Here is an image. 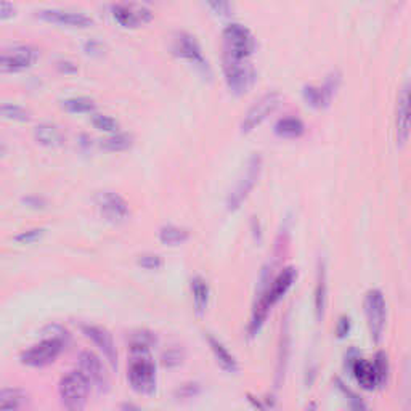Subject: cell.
Wrapping results in <instances>:
<instances>
[{
  "label": "cell",
  "instance_id": "cell-1",
  "mask_svg": "<svg viewBox=\"0 0 411 411\" xmlns=\"http://www.w3.org/2000/svg\"><path fill=\"white\" fill-rule=\"evenodd\" d=\"M132 362L128 366V382L138 394L150 395L156 389V370L150 357V349H131Z\"/></svg>",
  "mask_w": 411,
  "mask_h": 411
},
{
  "label": "cell",
  "instance_id": "cell-2",
  "mask_svg": "<svg viewBox=\"0 0 411 411\" xmlns=\"http://www.w3.org/2000/svg\"><path fill=\"white\" fill-rule=\"evenodd\" d=\"M90 384L86 377L82 376L81 371L68 372L66 376L61 377L58 384V394L64 408L68 410H82L86 407L88 398Z\"/></svg>",
  "mask_w": 411,
  "mask_h": 411
},
{
  "label": "cell",
  "instance_id": "cell-3",
  "mask_svg": "<svg viewBox=\"0 0 411 411\" xmlns=\"http://www.w3.org/2000/svg\"><path fill=\"white\" fill-rule=\"evenodd\" d=\"M262 156L259 153H254L253 156L248 159V164L244 167L243 176L238 180V183L235 185V188L230 191V195L227 198V209L228 210H236L241 208V204L246 201V198L249 196V193L253 191V188L257 183V180L260 177L262 172Z\"/></svg>",
  "mask_w": 411,
  "mask_h": 411
},
{
  "label": "cell",
  "instance_id": "cell-4",
  "mask_svg": "<svg viewBox=\"0 0 411 411\" xmlns=\"http://www.w3.org/2000/svg\"><path fill=\"white\" fill-rule=\"evenodd\" d=\"M223 74L230 92L235 95L248 93L255 82V71L248 60L223 56Z\"/></svg>",
  "mask_w": 411,
  "mask_h": 411
},
{
  "label": "cell",
  "instance_id": "cell-5",
  "mask_svg": "<svg viewBox=\"0 0 411 411\" xmlns=\"http://www.w3.org/2000/svg\"><path fill=\"white\" fill-rule=\"evenodd\" d=\"M223 56L235 58V60H248L255 50L254 36L243 24H230L223 31Z\"/></svg>",
  "mask_w": 411,
  "mask_h": 411
},
{
  "label": "cell",
  "instance_id": "cell-6",
  "mask_svg": "<svg viewBox=\"0 0 411 411\" xmlns=\"http://www.w3.org/2000/svg\"><path fill=\"white\" fill-rule=\"evenodd\" d=\"M365 313L368 320L370 334L375 342L382 339L385 328V318H387V305H385L384 294L379 289H371L365 298Z\"/></svg>",
  "mask_w": 411,
  "mask_h": 411
},
{
  "label": "cell",
  "instance_id": "cell-7",
  "mask_svg": "<svg viewBox=\"0 0 411 411\" xmlns=\"http://www.w3.org/2000/svg\"><path fill=\"white\" fill-rule=\"evenodd\" d=\"M283 101V96L280 92H268L262 95L253 106L248 109L246 116L241 122V132L249 133L254 128L259 127L263 121H265L270 114H273L276 109L280 108Z\"/></svg>",
  "mask_w": 411,
  "mask_h": 411
},
{
  "label": "cell",
  "instance_id": "cell-8",
  "mask_svg": "<svg viewBox=\"0 0 411 411\" xmlns=\"http://www.w3.org/2000/svg\"><path fill=\"white\" fill-rule=\"evenodd\" d=\"M66 342L56 338H45L42 342L32 345L29 350L23 352L21 363L28 366H34V368H41V366H47L54 363L60 355L63 347Z\"/></svg>",
  "mask_w": 411,
  "mask_h": 411
},
{
  "label": "cell",
  "instance_id": "cell-9",
  "mask_svg": "<svg viewBox=\"0 0 411 411\" xmlns=\"http://www.w3.org/2000/svg\"><path fill=\"white\" fill-rule=\"evenodd\" d=\"M96 206L103 215L106 217V220L113 223H121L126 222L128 215H131V209H128V204L126 203V199L119 196L118 193L114 191H101L95 198Z\"/></svg>",
  "mask_w": 411,
  "mask_h": 411
},
{
  "label": "cell",
  "instance_id": "cell-10",
  "mask_svg": "<svg viewBox=\"0 0 411 411\" xmlns=\"http://www.w3.org/2000/svg\"><path fill=\"white\" fill-rule=\"evenodd\" d=\"M79 371L82 376L87 379L90 385H93L98 390L106 389L109 385V377L105 365L101 360L95 355L93 352L86 350L79 355Z\"/></svg>",
  "mask_w": 411,
  "mask_h": 411
},
{
  "label": "cell",
  "instance_id": "cell-11",
  "mask_svg": "<svg viewBox=\"0 0 411 411\" xmlns=\"http://www.w3.org/2000/svg\"><path fill=\"white\" fill-rule=\"evenodd\" d=\"M172 51L173 55L182 58V60L195 64V66L201 69H208V61L204 60L201 47L195 41V37L186 34V32H180V34L173 37Z\"/></svg>",
  "mask_w": 411,
  "mask_h": 411
},
{
  "label": "cell",
  "instance_id": "cell-12",
  "mask_svg": "<svg viewBox=\"0 0 411 411\" xmlns=\"http://www.w3.org/2000/svg\"><path fill=\"white\" fill-rule=\"evenodd\" d=\"M113 16L116 23L121 24L122 28H140L153 19V13L143 6L131 5V4H118L113 6Z\"/></svg>",
  "mask_w": 411,
  "mask_h": 411
},
{
  "label": "cell",
  "instance_id": "cell-13",
  "mask_svg": "<svg viewBox=\"0 0 411 411\" xmlns=\"http://www.w3.org/2000/svg\"><path fill=\"white\" fill-rule=\"evenodd\" d=\"M37 16L42 21H47L51 24H60L66 26V28H79L87 29L90 26H93V19L83 15V13L77 11H68V10H41L37 11Z\"/></svg>",
  "mask_w": 411,
  "mask_h": 411
},
{
  "label": "cell",
  "instance_id": "cell-14",
  "mask_svg": "<svg viewBox=\"0 0 411 411\" xmlns=\"http://www.w3.org/2000/svg\"><path fill=\"white\" fill-rule=\"evenodd\" d=\"M395 135L397 143L403 146L410 138V86L405 83L397 96L395 113Z\"/></svg>",
  "mask_w": 411,
  "mask_h": 411
},
{
  "label": "cell",
  "instance_id": "cell-15",
  "mask_svg": "<svg viewBox=\"0 0 411 411\" xmlns=\"http://www.w3.org/2000/svg\"><path fill=\"white\" fill-rule=\"evenodd\" d=\"M83 334L93 340V344L103 352V355L109 362L113 368H118V350H116L113 336L108 330L101 326H82Z\"/></svg>",
  "mask_w": 411,
  "mask_h": 411
},
{
  "label": "cell",
  "instance_id": "cell-16",
  "mask_svg": "<svg viewBox=\"0 0 411 411\" xmlns=\"http://www.w3.org/2000/svg\"><path fill=\"white\" fill-rule=\"evenodd\" d=\"M36 61V51L29 47H18L9 54H0V71L16 73L31 68Z\"/></svg>",
  "mask_w": 411,
  "mask_h": 411
},
{
  "label": "cell",
  "instance_id": "cell-17",
  "mask_svg": "<svg viewBox=\"0 0 411 411\" xmlns=\"http://www.w3.org/2000/svg\"><path fill=\"white\" fill-rule=\"evenodd\" d=\"M350 370L353 377L357 379V382L366 390H372L376 389L377 385H382V381L377 375L375 363L368 362V360H363L360 357L353 358L350 363Z\"/></svg>",
  "mask_w": 411,
  "mask_h": 411
},
{
  "label": "cell",
  "instance_id": "cell-18",
  "mask_svg": "<svg viewBox=\"0 0 411 411\" xmlns=\"http://www.w3.org/2000/svg\"><path fill=\"white\" fill-rule=\"evenodd\" d=\"M338 86H339V77L336 76V79L330 77L323 87H313V86L305 87L304 98L307 101V105H310L313 108H323L326 105H330Z\"/></svg>",
  "mask_w": 411,
  "mask_h": 411
},
{
  "label": "cell",
  "instance_id": "cell-19",
  "mask_svg": "<svg viewBox=\"0 0 411 411\" xmlns=\"http://www.w3.org/2000/svg\"><path fill=\"white\" fill-rule=\"evenodd\" d=\"M295 276H298V273H295V270H294L293 267L285 268V270H283V272L273 280L272 286H270V288L267 289L265 294H263V298H265V299L270 302V304L275 305L276 302L285 298V294L289 291V288L293 286Z\"/></svg>",
  "mask_w": 411,
  "mask_h": 411
},
{
  "label": "cell",
  "instance_id": "cell-20",
  "mask_svg": "<svg viewBox=\"0 0 411 411\" xmlns=\"http://www.w3.org/2000/svg\"><path fill=\"white\" fill-rule=\"evenodd\" d=\"M34 138L39 145L47 148H60L66 141V137L60 127L54 124H41L34 128Z\"/></svg>",
  "mask_w": 411,
  "mask_h": 411
},
{
  "label": "cell",
  "instance_id": "cell-21",
  "mask_svg": "<svg viewBox=\"0 0 411 411\" xmlns=\"http://www.w3.org/2000/svg\"><path fill=\"white\" fill-rule=\"evenodd\" d=\"M208 342H209L212 353H214L217 363L220 365L225 371L236 372L238 370H240L236 358L231 355V353L227 350V347H225L220 342V340H217L214 336H210V334H208Z\"/></svg>",
  "mask_w": 411,
  "mask_h": 411
},
{
  "label": "cell",
  "instance_id": "cell-22",
  "mask_svg": "<svg viewBox=\"0 0 411 411\" xmlns=\"http://www.w3.org/2000/svg\"><path fill=\"white\" fill-rule=\"evenodd\" d=\"M28 405V394L21 389H2L0 390V411L21 410Z\"/></svg>",
  "mask_w": 411,
  "mask_h": 411
},
{
  "label": "cell",
  "instance_id": "cell-23",
  "mask_svg": "<svg viewBox=\"0 0 411 411\" xmlns=\"http://www.w3.org/2000/svg\"><path fill=\"white\" fill-rule=\"evenodd\" d=\"M275 132L283 138H299L305 132V126L298 118H285L276 122Z\"/></svg>",
  "mask_w": 411,
  "mask_h": 411
},
{
  "label": "cell",
  "instance_id": "cell-24",
  "mask_svg": "<svg viewBox=\"0 0 411 411\" xmlns=\"http://www.w3.org/2000/svg\"><path fill=\"white\" fill-rule=\"evenodd\" d=\"M191 293H193V304L198 315H203L209 304V286L203 278L196 276L191 281Z\"/></svg>",
  "mask_w": 411,
  "mask_h": 411
},
{
  "label": "cell",
  "instance_id": "cell-25",
  "mask_svg": "<svg viewBox=\"0 0 411 411\" xmlns=\"http://www.w3.org/2000/svg\"><path fill=\"white\" fill-rule=\"evenodd\" d=\"M272 304L263 298L259 299V302H257L255 307H254V312H253V317H250V323H249V334L250 336H255L257 333L260 331V328L263 326V323H265V320L268 317V313L270 310H272Z\"/></svg>",
  "mask_w": 411,
  "mask_h": 411
},
{
  "label": "cell",
  "instance_id": "cell-26",
  "mask_svg": "<svg viewBox=\"0 0 411 411\" xmlns=\"http://www.w3.org/2000/svg\"><path fill=\"white\" fill-rule=\"evenodd\" d=\"M133 145V137L131 133H118L114 132L111 137L101 140V150L109 153H121L126 150H131Z\"/></svg>",
  "mask_w": 411,
  "mask_h": 411
},
{
  "label": "cell",
  "instance_id": "cell-27",
  "mask_svg": "<svg viewBox=\"0 0 411 411\" xmlns=\"http://www.w3.org/2000/svg\"><path fill=\"white\" fill-rule=\"evenodd\" d=\"M328 285H326V272L321 267L318 272V281L317 288H315V310H317L318 321L323 320L325 310H326V298H328Z\"/></svg>",
  "mask_w": 411,
  "mask_h": 411
},
{
  "label": "cell",
  "instance_id": "cell-28",
  "mask_svg": "<svg viewBox=\"0 0 411 411\" xmlns=\"http://www.w3.org/2000/svg\"><path fill=\"white\" fill-rule=\"evenodd\" d=\"M190 238V231L180 227H173V225H169V227L161 228L159 231V240L163 244H167V246H177V244H182Z\"/></svg>",
  "mask_w": 411,
  "mask_h": 411
},
{
  "label": "cell",
  "instance_id": "cell-29",
  "mask_svg": "<svg viewBox=\"0 0 411 411\" xmlns=\"http://www.w3.org/2000/svg\"><path fill=\"white\" fill-rule=\"evenodd\" d=\"M68 113L74 114H86L95 111V101L92 98H86V96H77V98H68L63 101L61 105Z\"/></svg>",
  "mask_w": 411,
  "mask_h": 411
},
{
  "label": "cell",
  "instance_id": "cell-30",
  "mask_svg": "<svg viewBox=\"0 0 411 411\" xmlns=\"http://www.w3.org/2000/svg\"><path fill=\"white\" fill-rule=\"evenodd\" d=\"M0 114H2L5 119L19 121V122L29 121L31 118V113L28 111V109L23 106H18V105H11V103H6V105L0 106Z\"/></svg>",
  "mask_w": 411,
  "mask_h": 411
},
{
  "label": "cell",
  "instance_id": "cell-31",
  "mask_svg": "<svg viewBox=\"0 0 411 411\" xmlns=\"http://www.w3.org/2000/svg\"><path fill=\"white\" fill-rule=\"evenodd\" d=\"M92 124L95 128H98L101 132H118L119 122L116 121L111 116L106 114H93L92 116Z\"/></svg>",
  "mask_w": 411,
  "mask_h": 411
},
{
  "label": "cell",
  "instance_id": "cell-32",
  "mask_svg": "<svg viewBox=\"0 0 411 411\" xmlns=\"http://www.w3.org/2000/svg\"><path fill=\"white\" fill-rule=\"evenodd\" d=\"M208 5L212 9V11L218 16H230L231 13V4L230 0H206Z\"/></svg>",
  "mask_w": 411,
  "mask_h": 411
},
{
  "label": "cell",
  "instance_id": "cell-33",
  "mask_svg": "<svg viewBox=\"0 0 411 411\" xmlns=\"http://www.w3.org/2000/svg\"><path fill=\"white\" fill-rule=\"evenodd\" d=\"M138 265L141 268H146V270H158V268L163 267V259H161L159 255H154V254H145V255H140Z\"/></svg>",
  "mask_w": 411,
  "mask_h": 411
},
{
  "label": "cell",
  "instance_id": "cell-34",
  "mask_svg": "<svg viewBox=\"0 0 411 411\" xmlns=\"http://www.w3.org/2000/svg\"><path fill=\"white\" fill-rule=\"evenodd\" d=\"M372 363H375L377 375H379V377H381V381L384 384L385 379H387V375H389V363H387V357H385V353L379 352Z\"/></svg>",
  "mask_w": 411,
  "mask_h": 411
},
{
  "label": "cell",
  "instance_id": "cell-35",
  "mask_svg": "<svg viewBox=\"0 0 411 411\" xmlns=\"http://www.w3.org/2000/svg\"><path fill=\"white\" fill-rule=\"evenodd\" d=\"M44 236V230L41 228H34V230H28V231H23V233H19L18 236H15V240L18 243H34L37 240H41Z\"/></svg>",
  "mask_w": 411,
  "mask_h": 411
},
{
  "label": "cell",
  "instance_id": "cell-36",
  "mask_svg": "<svg viewBox=\"0 0 411 411\" xmlns=\"http://www.w3.org/2000/svg\"><path fill=\"white\" fill-rule=\"evenodd\" d=\"M182 352H180L178 349H172V350H167L164 355H163V363L166 366H177L182 363Z\"/></svg>",
  "mask_w": 411,
  "mask_h": 411
},
{
  "label": "cell",
  "instance_id": "cell-37",
  "mask_svg": "<svg viewBox=\"0 0 411 411\" xmlns=\"http://www.w3.org/2000/svg\"><path fill=\"white\" fill-rule=\"evenodd\" d=\"M16 9L9 0H0V19H10L15 16Z\"/></svg>",
  "mask_w": 411,
  "mask_h": 411
},
{
  "label": "cell",
  "instance_id": "cell-38",
  "mask_svg": "<svg viewBox=\"0 0 411 411\" xmlns=\"http://www.w3.org/2000/svg\"><path fill=\"white\" fill-rule=\"evenodd\" d=\"M178 395L180 397H183V398H190L193 395H196L198 392H199V387H198V384H186V385H182V389H178Z\"/></svg>",
  "mask_w": 411,
  "mask_h": 411
},
{
  "label": "cell",
  "instance_id": "cell-39",
  "mask_svg": "<svg viewBox=\"0 0 411 411\" xmlns=\"http://www.w3.org/2000/svg\"><path fill=\"white\" fill-rule=\"evenodd\" d=\"M349 331H350V320L347 317H342L338 323V336L345 338L347 334H349Z\"/></svg>",
  "mask_w": 411,
  "mask_h": 411
},
{
  "label": "cell",
  "instance_id": "cell-40",
  "mask_svg": "<svg viewBox=\"0 0 411 411\" xmlns=\"http://www.w3.org/2000/svg\"><path fill=\"white\" fill-rule=\"evenodd\" d=\"M24 203L32 206V208H42V206L45 204V201L41 198H28V199H24Z\"/></svg>",
  "mask_w": 411,
  "mask_h": 411
},
{
  "label": "cell",
  "instance_id": "cell-41",
  "mask_svg": "<svg viewBox=\"0 0 411 411\" xmlns=\"http://www.w3.org/2000/svg\"><path fill=\"white\" fill-rule=\"evenodd\" d=\"M5 151H6V148H5V145L2 143V141H0V156H4Z\"/></svg>",
  "mask_w": 411,
  "mask_h": 411
}]
</instances>
